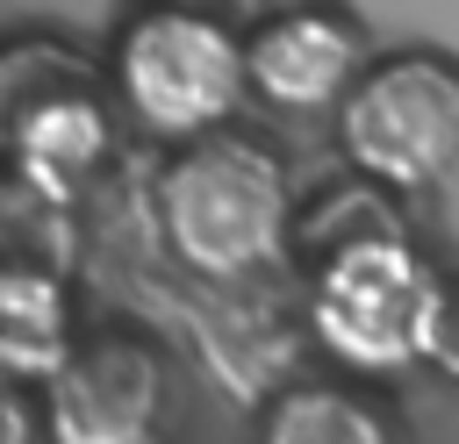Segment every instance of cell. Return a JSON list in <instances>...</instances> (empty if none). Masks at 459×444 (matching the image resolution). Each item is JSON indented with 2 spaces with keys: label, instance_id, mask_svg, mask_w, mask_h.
Masks as SVG:
<instances>
[{
  "label": "cell",
  "instance_id": "1",
  "mask_svg": "<svg viewBox=\"0 0 459 444\" xmlns=\"http://www.w3.org/2000/svg\"><path fill=\"white\" fill-rule=\"evenodd\" d=\"M151 222L179 272L208 286H244L294 251L301 201H294L287 158L265 136L215 129L201 143L165 150L151 179Z\"/></svg>",
  "mask_w": 459,
  "mask_h": 444
},
{
  "label": "cell",
  "instance_id": "2",
  "mask_svg": "<svg viewBox=\"0 0 459 444\" xmlns=\"http://www.w3.org/2000/svg\"><path fill=\"white\" fill-rule=\"evenodd\" d=\"M108 100L129 129L158 136L165 150L237 129L251 79H244V29L208 0H143L122 14L108 43Z\"/></svg>",
  "mask_w": 459,
  "mask_h": 444
},
{
  "label": "cell",
  "instance_id": "3",
  "mask_svg": "<svg viewBox=\"0 0 459 444\" xmlns=\"http://www.w3.org/2000/svg\"><path fill=\"white\" fill-rule=\"evenodd\" d=\"M437 308H445V272L416 251L409 229L308 258V337L344 372L430 365Z\"/></svg>",
  "mask_w": 459,
  "mask_h": 444
},
{
  "label": "cell",
  "instance_id": "4",
  "mask_svg": "<svg viewBox=\"0 0 459 444\" xmlns=\"http://www.w3.org/2000/svg\"><path fill=\"white\" fill-rule=\"evenodd\" d=\"M330 122H337V158L351 165V179L394 201L430 193L459 172V57L423 50V43L380 50Z\"/></svg>",
  "mask_w": 459,
  "mask_h": 444
},
{
  "label": "cell",
  "instance_id": "5",
  "mask_svg": "<svg viewBox=\"0 0 459 444\" xmlns=\"http://www.w3.org/2000/svg\"><path fill=\"white\" fill-rule=\"evenodd\" d=\"M165 415V358L143 329H79L43 380L50 444H151Z\"/></svg>",
  "mask_w": 459,
  "mask_h": 444
},
{
  "label": "cell",
  "instance_id": "6",
  "mask_svg": "<svg viewBox=\"0 0 459 444\" xmlns=\"http://www.w3.org/2000/svg\"><path fill=\"white\" fill-rule=\"evenodd\" d=\"M366 64V29L330 0H287L244 29V79L273 115H337Z\"/></svg>",
  "mask_w": 459,
  "mask_h": 444
},
{
  "label": "cell",
  "instance_id": "7",
  "mask_svg": "<svg viewBox=\"0 0 459 444\" xmlns=\"http://www.w3.org/2000/svg\"><path fill=\"white\" fill-rule=\"evenodd\" d=\"M86 86H108V79L65 36H43V29L36 36H0V165L43 107H57L65 93H86Z\"/></svg>",
  "mask_w": 459,
  "mask_h": 444
},
{
  "label": "cell",
  "instance_id": "8",
  "mask_svg": "<svg viewBox=\"0 0 459 444\" xmlns=\"http://www.w3.org/2000/svg\"><path fill=\"white\" fill-rule=\"evenodd\" d=\"M72 294L43 272H0V380H50V365L72 351Z\"/></svg>",
  "mask_w": 459,
  "mask_h": 444
},
{
  "label": "cell",
  "instance_id": "9",
  "mask_svg": "<svg viewBox=\"0 0 459 444\" xmlns=\"http://www.w3.org/2000/svg\"><path fill=\"white\" fill-rule=\"evenodd\" d=\"M258 444H394L387 408L344 380H294L265 401Z\"/></svg>",
  "mask_w": 459,
  "mask_h": 444
},
{
  "label": "cell",
  "instance_id": "10",
  "mask_svg": "<svg viewBox=\"0 0 459 444\" xmlns=\"http://www.w3.org/2000/svg\"><path fill=\"white\" fill-rule=\"evenodd\" d=\"M72 201L29 186L22 172L0 165V272H43V279H72Z\"/></svg>",
  "mask_w": 459,
  "mask_h": 444
},
{
  "label": "cell",
  "instance_id": "11",
  "mask_svg": "<svg viewBox=\"0 0 459 444\" xmlns=\"http://www.w3.org/2000/svg\"><path fill=\"white\" fill-rule=\"evenodd\" d=\"M430 365L459 387V279H445V308H437V344H430Z\"/></svg>",
  "mask_w": 459,
  "mask_h": 444
},
{
  "label": "cell",
  "instance_id": "12",
  "mask_svg": "<svg viewBox=\"0 0 459 444\" xmlns=\"http://www.w3.org/2000/svg\"><path fill=\"white\" fill-rule=\"evenodd\" d=\"M0 444H36V415L14 380H0Z\"/></svg>",
  "mask_w": 459,
  "mask_h": 444
}]
</instances>
